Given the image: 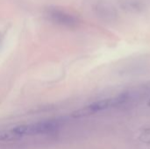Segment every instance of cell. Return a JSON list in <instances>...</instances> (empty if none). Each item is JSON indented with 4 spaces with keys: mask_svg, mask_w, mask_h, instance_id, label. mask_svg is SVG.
<instances>
[{
    "mask_svg": "<svg viewBox=\"0 0 150 149\" xmlns=\"http://www.w3.org/2000/svg\"><path fill=\"white\" fill-rule=\"evenodd\" d=\"M60 126L58 120H45L32 124L20 125L13 128V131L22 136H34L51 133L56 131Z\"/></svg>",
    "mask_w": 150,
    "mask_h": 149,
    "instance_id": "cell-2",
    "label": "cell"
},
{
    "mask_svg": "<svg viewBox=\"0 0 150 149\" xmlns=\"http://www.w3.org/2000/svg\"><path fill=\"white\" fill-rule=\"evenodd\" d=\"M148 105H149V106H150V99L149 100V102H148Z\"/></svg>",
    "mask_w": 150,
    "mask_h": 149,
    "instance_id": "cell-7",
    "label": "cell"
},
{
    "mask_svg": "<svg viewBox=\"0 0 150 149\" xmlns=\"http://www.w3.org/2000/svg\"><path fill=\"white\" fill-rule=\"evenodd\" d=\"M48 18L56 24L64 26H76L78 24V19L73 14L65 11L59 8H50L47 11Z\"/></svg>",
    "mask_w": 150,
    "mask_h": 149,
    "instance_id": "cell-3",
    "label": "cell"
},
{
    "mask_svg": "<svg viewBox=\"0 0 150 149\" xmlns=\"http://www.w3.org/2000/svg\"><path fill=\"white\" fill-rule=\"evenodd\" d=\"M21 138L17 133L11 130H2L0 131V141H13Z\"/></svg>",
    "mask_w": 150,
    "mask_h": 149,
    "instance_id": "cell-4",
    "label": "cell"
},
{
    "mask_svg": "<svg viewBox=\"0 0 150 149\" xmlns=\"http://www.w3.org/2000/svg\"><path fill=\"white\" fill-rule=\"evenodd\" d=\"M141 140L144 142H150V129L145 130L141 134Z\"/></svg>",
    "mask_w": 150,
    "mask_h": 149,
    "instance_id": "cell-6",
    "label": "cell"
},
{
    "mask_svg": "<svg viewBox=\"0 0 150 149\" xmlns=\"http://www.w3.org/2000/svg\"><path fill=\"white\" fill-rule=\"evenodd\" d=\"M122 5L130 11H140L141 10V4L138 0H125L122 3Z\"/></svg>",
    "mask_w": 150,
    "mask_h": 149,
    "instance_id": "cell-5",
    "label": "cell"
},
{
    "mask_svg": "<svg viewBox=\"0 0 150 149\" xmlns=\"http://www.w3.org/2000/svg\"><path fill=\"white\" fill-rule=\"evenodd\" d=\"M129 99H130V95L128 93H124V94L122 93L114 97H109V98H105L96 101L82 109L73 112L71 113V116L76 119L86 117L97 112H104L114 107L120 106L121 105L127 103Z\"/></svg>",
    "mask_w": 150,
    "mask_h": 149,
    "instance_id": "cell-1",
    "label": "cell"
}]
</instances>
